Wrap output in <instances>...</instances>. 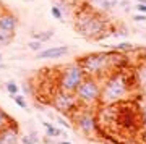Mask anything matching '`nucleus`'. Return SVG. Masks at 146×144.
<instances>
[{
	"label": "nucleus",
	"instance_id": "26",
	"mask_svg": "<svg viewBox=\"0 0 146 144\" xmlns=\"http://www.w3.org/2000/svg\"><path fill=\"white\" fill-rule=\"evenodd\" d=\"M133 21L135 23H143V21H146V15L145 13H135L133 15Z\"/></svg>",
	"mask_w": 146,
	"mask_h": 144
},
{
	"label": "nucleus",
	"instance_id": "3",
	"mask_svg": "<svg viewBox=\"0 0 146 144\" xmlns=\"http://www.w3.org/2000/svg\"><path fill=\"white\" fill-rule=\"evenodd\" d=\"M112 54H114V50L94 52V54H88V55L76 58V62H78V65L81 67V70L84 71L86 76H94V78H99V79H104L109 73L114 71Z\"/></svg>",
	"mask_w": 146,
	"mask_h": 144
},
{
	"label": "nucleus",
	"instance_id": "29",
	"mask_svg": "<svg viewBox=\"0 0 146 144\" xmlns=\"http://www.w3.org/2000/svg\"><path fill=\"white\" fill-rule=\"evenodd\" d=\"M136 52H143V54H145V57H146V47H141V49H138Z\"/></svg>",
	"mask_w": 146,
	"mask_h": 144
},
{
	"label": "nucleus",
	"instance_id": "28",
	"mask_svg": "<svg viewBox=\"0 0 146 144\" xmlns=\"http://www.w3.org/2000/svg\"><path fill=\"white\" fill-rule=\"evenodd\" d=\"M7 68H8V67H7V65H5L3 62L0 63V71H2V70H7Z\"/></svg>",
	"mask_w": 146,
	"mask_h": 144
},
{
	"label": "nucleus",
	"instance_id": "11",
	"mask_svg": "<svg viewBox=\"0 0 146 144\" xmlns=\"http://www.w3.org/2000/svg\"><path fill=\"white\" fill-rule=\"evenodd\" d=\"M0 28L8 29V31H11V32H16L18 18H16L11 11L5 10V8H0Z\"/></svg>",
	"mask_w": 146,
	"mask_h": 144
},
{
	"label": "nucleus",
	"instance_id": "25",
	"mask_svg": "<svg viewBox=\"0 0 146 144\" xmlns=\"http://www.w3.org/2000/svg\"><path fill=\"white\" fill-rule=\"evenodd\" d=\"M140 117H141V126L145 128V133H146V105H145L143 108H141Z\"/></svg>",
	"mask_w": 146,
	"mask_h": 144
},
{
	"label": "nucleus",
	"instance_id": "1",
	"mask_svg": "<svg viewBox=\"0 0 146 144\" xmlns=\"http://www.w3.org/2000/svg\"><path fill=\"white\" fill-rule=\"evenodd\" d=\"M133 86V76L127 70H117L109 73L104 78V84L101 89V104L115 105L122 102L130 94Z\"/></svg>",
	"mask_w": 146,
	"mask_h": 144
},
{
	"label": "nucleus",
	"instance_id": "32",
	"mask_svg": "<svg viewBox=\"0 0 146 144\" xmlns=\"http://www.w3.org/2000/svg\"><path fill=\"white\" fill-rule=\"evenodd\" d=\"M136 3H146V0H135Z\"/></svg>",
	"mask_w": 146,
	"mask_h": 144
},
{
	"label": "nucleus",
	"instance_id": "8",
	"mask_svg": "<svg viewBox=\"0 0 146 144\" xmlns=\"http://www.w3.org/2000/svg\"><path fill=\"white\" fill-rule=\"evenodd\" d=\"M73 120H75V126L86 136H91L98 131V118L89 110H81L75 113Z\"/></svg>",
	"mask_w": 146,
	"mask_h": 144
},
{
	"label": "nucleus",
	"instance_id": "22",
	"mask_svg": "<svg viewBox=\"0 0 146 144\" xmlns=\"http://www.w3.org/2000/svg\"><path fill=\"white\" fill-rule=\"evenodd\" d=\"M54 120H55V122H57L58 125H62V126H63L65 129H70V128L73 126V125H70V123L67 122V120L63 118V117H60V115H55V117H54Z\"/></svg>",
	"mask_w": 146,
	"mask_h": 144
},
{
	"label": "nucleus",
	"instance_id": "16",
	"mask_svg": "<svg viewBox=\"0 0 146 144\" xmlns=\"http://www.w3.org/2000/svg\"><path fill=\"white\" fill-rule=\"evenodd\" d=\"M54 34H55V32H54L52 29H49V31H42V32H33L31 37L33 39H36V41L46 42V41H49V39H52Z\"/></svg>",
	"mask_w": 146,
	"mask_h": 144
},
{
	"label": "nucleus",
	"instance_id": "19",
	"mask_svg": "<svg viewBox=\"0 0 146 144\" xmlns=\"http://www.w3.org/2000/svg\"><path fill=\"white\" fill-rule=\"evenodd\" d=\"M13 122H15V120L11 118V117H10L7 112H3V110L0 108V129L3 128V126H7V125L13 123Z\"/></svg>",
	"mask_w": 146,
	"mask_h": 144
},
{
	"label": "nucleus",
	"instance_id": "20",
	"mask_svg": "<svg viewBox=\"0 0 146 144\" xmlns=\"http://www.w3.org/2000/svg\"><path fill=\"white\" fill-rule=\"evenodd\" d=\"M28 49L29 50H33V52H41L42 49H44V42H41V41H36V39H31V41L28 42Z\"/></svg>",
	"mask_w": 146,
	"mask_h": 144
},
{
	"label": "nucleus",
	"instance_id": "4",
	"mask_svg": "<svg viewBox=\"0 0 146 144\" xmlns=\"http://www.w3.org/2000/svg\"><path fill=\"white\" fill-rule=\"evenodd\" d=\"M84 71L75 60L73 63H68L65 67L58 68V76H57V88L65 92H75L81 81L84 79Z\"/></svg>",
	"mask_w": 146,
	"mask_h": 144
},
{
	"label": "nucleus",
	"instance_id": "24",
	"mask_svg": "<svg viewBox=\"0 0 146 144\" xmlns=\"http://www.w3.org/2000/svg\"><path fill=\"white\" fill-rule=\"evenodd\" d=\"M20 143L21 144H36L34 141H33V138L29 136V134H23V136L20 138Z\"/></svg>",
	"mask_w": 146,
	"mask_h": 144
},
{
	"label": "nucleus",
	"instance_id": "5",
	"mask_svg": "<svg viewBox=\"0 0 146 144\" xmlns=\"http://www.w3.org/2000/svg\"><path fill=\"white\" fill-rule=\"evenodd\" d=\"M101 89H102V86L99 83V78L84 76L81 84L75 91V96L78 99L80 105L94 107V105L101 104Z\"/></svg>",
	"mask_w": 146,
	"mask_h": 144
},
{
	"label": "nucleus",
	"instance_id": "17",
	"mask_svg": "<svg viewBox=\"0 0 146 144\" xmlns=\"http://www.w3.org/2000/svg\"><path fill=\"white\" fill-rule=\"evenodd\" d=\"M13 100H15V104L18 105L20 108H23V110H29V105H28V100H26V97L23 96V94H16V96H13Z\"/></svg>",
	"mask_w": 146,
	"mask_h": 144
},
{
	"label": "nucleus",
	"instance_id": "10",
	"mask_svg": "<svg viewBox=\"0 0 146 144\" xmlns=\"http://www.w3.org/2000/svg\"><path fill=\"white\" fill-rule=\"evenodd\" d=\"M70 54V47L68 46H58V47H49V49H42L41 52L36 54L37 60H46V58H60Z\"/></svg>",
	"mask_w": 146,
	"mask_h": 144
},
{
	"label": "nucleus",
	"instance_id": "21",
	"mask_svg": "<svg viewBox=\"0 0 146 144\" xmlns=\"http://www.w3.org/2000/svg\"><path fill=\"white\" fill-rule=\"evenodd\" d=\"M50 15H52L55 20H58V21H63V20H65V18H63V10H62L58 5H54L52 8H50Z\"/></svg>",
	"mask_w": 146,
	"mask_h": 144
},
{
	"label": "nucleus",
	"instance_id": "12",
	"mask_svg": "<svg viewBox=\"0 0 146 144\" xmlns=\"http://www.w3.org/2000/svg\"><path fill=\"white\" fill-rule=\"evenodd\" d=\"M42 126L46 128L47 138H65V136H68L65 129H60L57 126H54L50 122H42Z\"/></svg>",
	"mask_w": 146,
	"mask_h": 144
},
{
	"label": "nucleus",
	"instance_id": "6",
	"mask_svg": "<svg viewBox=\"0 0 146 144\" xmlns=\"http://www.w3.org/2000/svg\"><path fill=\"white\" fill-rule=\"evenodd\" d=\"M114 122L125 131H133L141 126V117L140 112L136 110L135 105L131 104H122L114 110Z\"/></svg>",
	"mask_w": 146,
	"mask_h": 144
},
{
	"label": "nucleus",
	"instance_id": "33",
	"mask_svg": "<svg viewBox=\"0 0 146 144\" xmlns=\"http://www.w3.org/2000/svg\"><path fill=\"white\" fill-rule=\"evenodd\" d=\"M3 62V57H2V54H0V63Z\"/></svg>",
	"mask_w": 146,
	"mask_h": 144
},
{
	"label": "nucleus",
	"instance_id": "13",
	"mask_svg": "<svg viewBox=\"0 0 146 144\" xmlns=\"http://www.w3.org/2000/svg\"><path fill=\"white\" fill-rule=\"evenodd\" d=\"M93 2L101 11H110L119 5V0H93Z\"/></svg>",
	"mask_w": 146,
	"mask_h": 144
},
{
	"label": "nucleus",
	"instance_id": "31",
	"mask_svg": "<svg viewBox=\"0 0 146 144\" xmlns=\"http://www.w3.org/2000/svg\"><path fill=\"white\" fill-rule=\"evenodd\" d=\"M141 86H143V91H145V94H146V81L141 83Z\"/></svg>",
	"mask_w": 146,
	"mask_h": 144
},
{
	"label": "nucleus",
	"instance_id": "30",
	"mask_svg": "<svg viewBox=\"0 0 146 144\" xmlns=\"http://www.w3.org/2000/svg\"><path fill=\"white\" fill-rule=\"evenodd\" d=\"M57 144H73V143H70V141H58Z\"/></svg>",
	"mask_w": 146,
	"mask_h": 144
},
{
	"label": "nucleus",
	"instance_id": "23",
	"mask_svg": "<svg viewBox=\"0 0 146 144\" xmlns=\"http://www.w3.org/2000/svg\"><path fill=\"white\" fill-rule=\"evenodd\" d=\"M123 11H130L131 10V3H130V0H122V2H119V5Z\"/></svg>",
	"mask_w": 146,
	"mask_h": 144
},
{
	"label": "nucleus",
	"instance_id": "9",
	"mask_svg": "<svg viewBox=\"0 0 146 144\" xmlns=\"http://www.w3.org/2000/svg\"><path fill=\"white\" fill-rule=\"evenodd\" d=\"M0 144H20L18 125L15 122L0 129Z\"/></svg>",
	"mask_w": 146,
	"mask_h": 144
},
{
	"label": "nucleus",
	"instance_id": "15",
	"mask_svg": "<svg viewBox=\"0 0 146 144\" xmlns=\"http://www.w3.org/2000/svg\"><path fill=\"white\" fill-rule=\"evenodd\" d=\"M112 50H117V52H122V54H130V52H135L138 50L131 42L128 41H123V42H120V44H117V46L112 47Z\"/></svg>",
	"mask_w": 146,
	"mask_h": 144
},
{
	"label": "nucleus",
	"instance_id": "27",
	"mask_svg": "<svg viewBox=\"0 0 146 144\" xmlns=\"http://www.w3.org/2000/svg\"><path fill=\"white\" fill-rule=\"evenodd\" d=\"M133 8L136 10V13H145L146 15V3H136V5H133Z\"/></svg>",
	"mask_w": 146,
	"mask_h": 144
},
{
	"label": "nucleus",
	"instance_id": "18",
	"mask_svg": "<svg viewBox=\"0 0 146 144\" xmlns=\"http://www.w3.org/2000/svg\"><path fill=\"white\" fill-rule=\"evenodd\" d=\"M5 91L10 94V97H13V96H16V94L20 92V86H18L15 81H7L5 83Z\"/></svg>",
	"mask_w": 146,
	"mask_h": 144
},
{
	"label": "nucleus",
	"instance_id": "2",
	"mask_svg": "<svg viewBox=\"0 0 146 144\" xmlns=\"http://www.w3.org/2000/svg\"><path fill=\"white\" fill-rule=\"evenodd\" d=\"M75 29L80 36L89 41H99L109 36V23L104 16H101L94 10H80L75 18Z\"/></svg>",
	"mask_w": 146,
	"mask_h": 144
},
{
	"label": "nucleus",
	"instance_id": "7",
	"mask_svg": "<svg viewBox=\"0 0 146 144\" xmlns=\"http://www.w3.org/2000/svg\"><path fill=\"white\" fill-rule=\"evenodd\" d=\"M50 105L58 113H62V115H68L73 110H76V108L81 107L78 102V99H76V96H75V92H65V91H60V89H57L52 94Z\"/></svg>",
	"mask_w": 146,
	"mask_h": 144
},
{
	"label": "nucleus",
	"instance_id": "14",
	"mask_svg": "<svg viewBox=\"0 0 146 144\" xmlns=\"http://www.w3.org/2000/svg\"><path fill=\"white\" fill-rule=\"evenodd\" d=\"M13 37H15V32L0 28V47H5V46H8V44H11Z\"/></svg>",
	"mask_w": 146,
	"mask_h": 144
}]
</instances>
